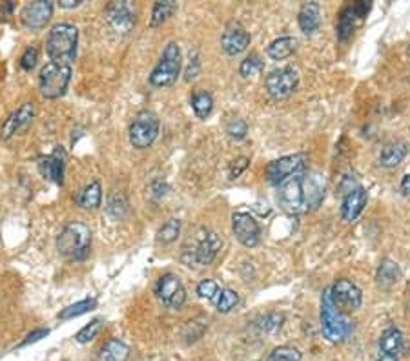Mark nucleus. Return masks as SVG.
Instances as JSON below:
<instances>
[{
	"instance_id": "1",
	"label": "nucleus",
	"mask_w": 410,
	"mask_h": 361,
	"mask_svg": "<svg viewBox=\"0 0 410 361\" xmlns=\"http://www.w3.org/2000/svg\"><path fill=\"white\" fill-rule=\"evenodd\" d=\"M325 176L319 171H299L277 188V203L286 213L299 215L316 210L325 199Z\"/></svg>"
},
{
	"instance_id": "2",
	"label": "nucleus",
	"mask_w": 410,
	"mask_h": 361,
	"mask_svg": "<svg viewBox=\"0 0 410 361\" xmlns=\"http://www.w3.org/2000/svg\"><path fill=\"white\" fill-rule=\"evenodd\" d=\"M78 29L73 24L60 22L50 29L46 38V53L51 62L69 66L77 57Z\"/></svg>"
},
{
	"instance_id": "3",
	"label": "nucleus",
	"mask_w": 410,
	"mask_h": 361,
	"mask_svg": "<svg viewBox=\"0 0 410 361\" xmlns=\"http://www.w3.org/2000/svg\"><path fill=\"white\" fill-rule=\"evenodd\" d=\"M90 246H92V230L88 225L80 221L68 222L57 237V250L69 260H84L90 254Z\"/></svg>"
},
{
	"instance_id": "4",
	"label": "nucleus",
	"mask_w": 410,
	"mask_h": 361,
	"mask_svg": "<svg viewBox=\"0 0 410 361\" xmlns=\"http://www.w3.org/2000/svg\"><path fill=\"white\" fill-rule=\"evenodd\" d=\"M319 318H321L323 336H325L330 343H341L351 336V320H348L341 311H337L336 306H334L328 288L323 292L321 296V312H319Z\"/></svg>"
},
{
	"instance_id": "5",
	"label": "nucleus",
	"mask_w": 410,
	"mask_h": 361,
	"mask_svg": "<svg viewBox=\"0 0 410 361\" xmlns=\"http://www.w3.org/2000/svg\"><path fill=\"white\" fill-rule=\"evenodd\" d=\"M181 48L177 42H170L162 51L161 60L157 62L150 75V84L155 88H164L176 83L181 73Z\"/></svg>"
},
{
	"instance_id": "6",
	"label": "nucleus",
	"mask_w": 410,
	"mask_h": 361,
	"mask_svg": "<svg viewBox=\"0 0 410 361\" xmlns=\"http://www.w3.org/2000/svg\"><path fill=\"white\" fill-rule=\"evenodd\" d=\"M71 80V68L60 66L55 62H48L38 75V88L44 99H59L68 90Z\"/></svg>"
},
{
	"instance_id": "7",
	"label": "nucleus",
	"mask_w": 410,
	"mask_h": 361,
	"mask_svg": "<svg viewBox=\"0 0 410 361\" xmlns=\"http://www.w3.org/2000/svg\"><path fill=\"white\" fill-rule=\"evenodd\" d=\"M129 143L134 148L144 150L150 148L155 143L159 135V119L153 111H139L135 119L129 125Z\"/></svg>"
},
{
	"instance_id": "8",
	"label": "nucleus",
	"mask_w": 410,
	"mask_h": 361,
	"mask_svg": "<svg viewBox=\"0 0 410 361\" xmlns=\"http://www.w3.org/2000/svg\"><path fill=\"white\" fill-rule=\"evenodd\" d=\"M328 290H330V299H332L334 306L345 316L358 311L363 303V294H361L360 287L351 279H337Z\"/></svg>"
},
{
	"instance_id": "9",
	"label": "nucleus",
	"mask_w": 410,
	"mask_h": 361,
	"mask_svg": "<svg viewBox=\"0 0 410 361\" xmlns=\"http://www.w3.org/2000/svg\"><path fill=\"white\" fill-rule=\"evenodd\" d=\"M297 84H299V73L292 66L270 71L264 79V88H267L268 95L277 101L290 97L297 88Z\"/></svg>"
},
{
	"instance_id": "10",
	"label": "nucleus",
	"mask_w": 410,
	"mask_h": 361,
	"mask_svg": "<svg viewBox=\"0 0 410 361\" xmlns=\"http://www.w3.org/2000/svg\"><path fill=\"white\" fill-rule=\"evenodd\" d=\"M155 294L162 305L171 309V311H179L186 301V288L176 274L161 276L157 281Z\"/></svg>"
},
{
	"instance_id": "11",
	"label": "nucleus",
	"mask_w": 410,
	"mask_h": 361,
	"mask_svg": "<svg viewBox=\"0 0 410 361\" xmlns=\"http://www.w3.org/2000/svg\"><path fill=\"white\" fill-rule=\"evenodd\" d=\"M304 157L303 153H294V155H285V157L277 159V161L270 162L264 171V177L270 185L279 186L281 183H285L288 177L299 174L304 168Z\"/></svg>"
},
{
	"instance_id": "12",
	"label": "nucleus",
	"mask_w": 410,
	"mask_h": 361,
	"mask_svg": "<svg viewBox=\"0 0 410 361\" xmlns=\"http://www.w3.org/2000/svg\"><path fill=\"white\" fill-rule=\"evenodd\" d=\"M232 230H234L235 239L246 248H254L261 241V227L254 215H250L248 212H235L232 215Z\"/></svg>"
},
{
	"instance_id": "13",
	"label": "nucleus",
	"mask_w": 410,
	"mask_h": 361,
	"mask_svg": "<svg viewBox=\"0 0 410 361\" xmlns=\"http://www.w3.org/2000/svg\"><path fill=\"white\" fill-rule=\"evenodd\" d=\"M51 17H53V2H50V0L29 2L20 11V22H22L24 28L31 29V31L46 28Z\"/></svg>"
},
{
	"instance_id": "14",
	"label": "nucleus",
	"mask_w": 410,
	"mask_h": 361,
	"mask_svg": "<svg viewBox=\"0 0 410 361\" xmlns=\"http://www.w3.org/2000/svg\"><path fill=\"white\" fill-rule=\"evenodd\" d=\"M222 248V239L219 237V234L215 232H206L199 243L195 245L194 252L190 250V260L186 263L192 267V263L195 264H203V267H208L215 261L217 254L221 252Z\"/></svg>"
},
{
	"instance_id": "15",
	"label": "nucleus",
	"mask_w": 410,
	"mask_h": 361,
	"mask_svg": "<svg viewBox=\"0 0 410 361\" xmlns=\"http://www.w3.org/2000/svg\"><path fill=\"white\" fill-rule=\"evenodd\" d=\"M369 10V2H354V4L346 6L341 17H339V22H337V37H339V41H346V38L351 37L354 29L363 22Z\"/></svg>"
},
{
	"instance_id": "16",
	"label": "nucleus",
	"mask_w": 410,
	"mask_h": 361,
	"mask_svg": "<svg viewBox=\"0 0 410 361\" xmlns=\"http://www.w3.org/2000/svg\"><path fill=\"white\" fill-rule=\"evenodd\" d=\"M221 46L228 55H239L250 46V33L239 22H230L222 31Z\"/></svg>"
},
{
	"instance_id": "17",
	"label": "nucleus",
	"mask_w": 410,
	"mask_h": 361,
	"mask_svg": "<svg viewBox=\"0 0 410 361\" xmlns=\"http://www.w3.org/2000/svg\"><path fill=\"white\" fill-rule=\"evenodd\" d=\"M33 117H35V106L33 102H24L22 106L17 111H13L8 119L4 120V125L0 128V137L2 139H11L15 134H19L20 130L28 128L31 125Z\"/></svg>"
},
{
	"instance_id": "18",
	"label": "nucleus",
	"mask_w": 410,
	"mask_h": 361,
	"mask_svg": "<svg viewBox=\"0 0 410 361\" xmlns=\"http://www.w3.org/2000/svg\"><path fill=\"white\" fill-rule=\"evenodd\" d=\"M106 20L119 33H129L135 26V13L128 2H111L106 6Z\"/></svg>"
},
{
	"instance_id": "19",
	"label": "nucleus",
	"mask_w": 410,
	"mask_h": 361,
	"mask_svg": "<svg viewBox=\"0 0 410 361\" xmlns=\"http://www.w3.org/2000/svg\"><path fill=\"white\" fill-rule=\"evenodd\" d=\"M367 201H369V194H367L363 186L351 188L341 203V218L348 222L355 221L365 210V206H367Z\"/></svg>"
},
{
	"instance_id": "20",
	"label": "nucleus",
	"mask_w": 410,
	"mask_h": 361,
	"mask_svg": "<svg viewBox=\"0 0 410 361\" xmlns=\"http://www.w3.org/2000/svg\"><path fill=\"white\" fill-rule=\"evenodd\" d=\"M38 171L42 177L48 180H53L55 185H62L64 183V155L59 157V150L53 155H46V157L38 159Z\"/></svg>"
},
{
	"instance_id": "21",
	"label": "nucleus",
	"mask_w": 410,
	"mask_h": 361,
	"mask_svg": "<svg viewBox=\"0 0 410 361\" xmlns=\"http://www.w3.org/2000/svg\"><path fill=\"white\" fill-rule=\"evenodd\" d=\"M403 351V334L396 327H388L383 330L381 338H379V356H387L397 360Z\"/></svg>"
},
{
	"instance_id": "22",
	"label": "nucleus",
	"mask_w": 410,
	"mask_h": 361,
	"mask_svg": "<svg viewBox=\"0 0 410 361\" xmlns=\"http://www.w3.org/2000/svg\"><path fill=\"white\" fill-rule=\"evenodd\" d=\"M297 22L304 35H312L318 31L319 24H321V8L318 2H304L297 13Z\"/></svg>"
},
{
	"instance_id": "23",
	"label": "nucleus",
	"mask_w": 410,
	"mask_h": 361,
	"mask_svg": "<svg viewBox=\"0 0 410 361\" xmlns=\"http://www.w3.org/2000/svg\"><path fill=\"white\" fill-rule=\"evenodd\" d=\"M102 201V188L99 180H92L90 185H86L83 190L78 192V195L75 197V203L80 206V208L86 210H95L101 206Z\"/></svg>"
},
{
	"instance_id": "24",
	"label": "nucleus",
	"mask_w": 410,
	"mask_h": 361,
	"mask_svg": "<svg viewBox=\"0 0 410 361\" xmlns=\"http://www.w3.org/2000/svg\"><path fill=\"white\" fill-rule=\"evenodd\" d=\"M407 144L396 141V143H388L383 146L381 153H379V164L385 168L397 167L403 159L407 157Z\"/></svg>"
},
{
	"instance_id": "25",
	"label": "nucleus",
	"mask_w": 410,
	"mask_h": 361,
	"mask_svg": "<svg viewBox=\"0 0 410 361\" xmlns=\"http://www.w3.org/2000/svg\"><path fill=\"white\" fill-rule=\"evenodd\" d=\"M297 50V38L294 37H279L268 44L267 53L272 60H285Z\"/></svg>"
},
{
	"instance_id": "26",
	"label": "nucleus",
	"mask_w": 410,
	"mask_h": 361,
	"mask_svg": "<svg viewBox=\"0 0 410 361\" xmlns=\"http://www.w3.org/2000/svg\"><path fill=\"white\" fill-rule=\"evenodd\" d=\"M129 358V347L117 338L108 339L101 348V361H126Z\"/></svg>"
},
{
	"instance_id": "27",
	"label": "nucleus",
	"mask_w": 410,
	"mask_h": 361,
	"mask_svg": "<svg viewBox=\"0 0 410 361\" xmlns=\"http://www.w3.org/2000/svg\"><path fill=\"white\" fill-rule=\"evenodd\" d=\"M400 278H401V270L394 261L385 260L381 264H379L376 281H378V285L381 288H385V290H387V288H392L397 281H400Z\"/></svg>"
},
{
	"instance_id": "28",
	"label": "nucleus",
	"mask_w": 410,
	"mask_h": 361,
	"mask_svg": "<svg viewBox=\"0 0 410 361\" xmlns=\"http://www.w3.org/2000/svg\"><path fill=\"white\" fill-rule=\"evenodd\" d=\"M177 11V2L174 0H161V2H155L152 10V19H150V26L157 28L161 26L162 22H167L171 15Z\"/></svg>"
},
{
	"instance_id": "29",
	"label": "nucleus",
	"mask_w": 410,
	"mask_h": 361,
	"mask_svg": "<svg viewBox=\"0 0 410 361\" xmlns=\"http://www.w3.org/2000/svg\"><path fill=\"white\" fill-rule=\"evenodd\" d=\"M192 110L197 119H206L213 110V97L204 90H199L192 95Z\"/></svg>"
},
{
	"instance_id": "30",
	"label": "nucleus",
	"mask_w": 410,
	"mask_h": 361,
	"mask_svg": "<svg viewBox=\"0 0 410 361\" xmlns=\"http://www.w3.org/2000/svg\"><path fill=\"white\" fill-rule=\"evenodd\" d=\"M237 303H239V294L232 290V288H221V292H219V296L215 299L217 311L221 312V314H228L230 311H234Z\"/></svg>"
},
{
	"instance_id": "31",
	"label": "nucleus",
	"mask_w": 410,
	"mask_h": 361,
	"mask_svg": "<svg viewBox=\"0 0 410 361\" xmlns=\"http://www.w3.org/2000/svg\"><path fill=\"white\" fill-rule=\"evenodd\" d=\"M95 306H97V299L78 301V303H75V305L66 306L64 311L59 314V318L60 320H73V318H78V316H83L86 314V312L93 311Z\"/></svg>"
},
{
	"instance_id": "32",
	"label": "nucleus",
	"mask_w": 410,
	"mask_h": 361,
	"mask_svg": "<svg viewBox=\"0 0 410 361\" xmlns=\"http://www.w3.org/2000/svg\"><path fill=\"white\" fill-rule=\"evenodd\" d=\"M263 60H261V57L257 55V53H252V55H248L246 59L241 62L239 66V73L241 77H244V79H250V77H255V75H259L261 71H263Z\"/></svg>"
},
{
	"instance_id": "33",
	"label": "nucleus",
	"mask_w": 410,
	"mask_h": 361,
	"mask_svg": "<svg viewBox=\"0 0 410 361\" xmlns=\"http://www.w3.org/2000/svg\"><path fill=\"white\" fill-rule=\"evenodd\" d=\"M181 234V221L179 219H168L159 232H157V239L161 243H174Z\"/></svg>"
},
{
	"instance_id": "34",
	"label": "nucleus",
	"mask_w": 410,
	"mask_h": 361,
	"mask_svg": "<svg viewBox=\"0 0 410 361\" xmlns=\"http://www.w3.org/2000/svg\"><path fill=\"white\" fill-rule=\"evenodd\" d=\"M106 210L113 219H122L128 213V201L122 194H113L108 199Z\"/></svg>"
},
{
	"instance_id": "35",
	"label": "nucleus",
	"mask_w": 410,
	"mask_h": 361,
	"mask_svg": "<svg viewBox=\"0 0 410 361\" xmlns=\"http://www.w3.org/2000/svg\"><path fill=\"white\" fill-rule=\"evenodd\" d=\"M301 352L295 347L290 345H283V347H277L270 352V356L267 358V361H301Z\"/></svg>"
},
{
	"instance_id": "36",
	"label": "nucleus",
	"mask_w": 410,
	"mask_h": 361,
	"mask_svg": "<svg viewBox=\"0 0 410 361\" xmlns=\"http://www.w3.org/2000/svg\"><path fill=\"white\" fill-rule=\"evenodd\" d=\"M102 329V320H93L90 321V325H86L84 329H80L77 332V336H75V339H77L78 343H90L92 339H95V336H97L99 332H101Z\"/></svg>"
},
{
	"instance_id": "37",
	"label": "nucleus",
	"mask_w": 410,
	"mask_h": 361,
	"mask_svg": "<svg viewBox=\"0 0 410 361\" xmlns=\"http://www.w3.org/2000/svg\"><path fill=\"white\" fill-rule=\"evenodd\" d=\"M219 292H221V288H219V285H217L213 279H203V281L197 285L199 296L206 297V299L210 301H215L217 296H219Z\"/></svg>"
},
{
	"instance_id": "38",
	"label": "nucleus",
	"mask_w": 410,
	"mask_h": 361,
	"mask_svg": "<svg viewBox=\"0 0 410 361\" xmlns=\"http://www.w3.org/2000/svg\"><path fill=\"white\" fill-rule=\"evenodd\" d=\"M226 134H228L232 141H241L248 134V126H246L243 119H234L230 120V125L226 128Z\"/></svg>"
},
{
	"instance_id": "39",
	"label": "nucleus",
	"mask_w": 410,
	"mask_h": 361,
	"mask_svg": "<svg viewBox=\"0 0 410 361\" xmlns=\"http://www.w3.org/2000/svg\"><path fill=\"white\" fill-rule=\"evenodd\" d=\"M37 59H38L37 48H28V50L24 51V55L20 57V68L26 71L33 70V68H35V64H37Z\"/></svg>"
},
{
	"instance_id": "40",
	"label": "nucleus",
	"mask_w": 410,
	"mask_h": 361,
	"mask_svg": "<svg viewBox=\"0 0 410 361\" xmlns=\"http://www.w3.org/2000/svg\"><path fill=\"white\" fill-rule=\"evenodd\" d=\"M250 164V159L248 157H239V159H235L234 162H232V167H230V179H237V177L243 174L246 168H248Z\"/></svg>"
},
{
	"instance_id": "41",
	"label": "nucleus",
	"mask_w": 410,
	"mask_h": 361,
	"mask_svg": "<svg viewBox=\"0 0 410 361\" xmlns=\"http://www.w3.org/2000/svg\"><path fill=\"white\" fill-rule=\"evenodd\" d=\"M48 334H50V330H48V329L35 330V332H31V334H28V336H26V339H24V341L20 343V347H26V345H29V343L41 341L42 338H46Z\"/></svg>"
},
{
	"instance_id": "42",
	"label": "nucleus",
	"mask_w": 410,
	"mask_h": 361,
	"mask_svg": "<svg viewBox=\"0 0 410 361\" xmlns=\"http://www.w3.org/2000/svg\"><path fill=\"white\" fill-rule=\"evenodd\" d=\"M199 73V59L194 57V59H190V66L188 70H186V80H192L194 77H197Z\"/></svg>"
},
{
	"instance_id": "43",
	"label": "nucleus",
	"mask_w": 410,
	"mask_h": 361,
	"mask_svg": "<svg viewBox=\"0 0 410 361\" xmlns=\"http://www.w3.org/2000/svg\"><path fill=\"white\" fill-rule=\"evenodd\" d=\"M80 4H83V0H60L59 2L60 8H64V10H73V8H78Z\"/></svg>"
},
{
	"instance_id": "44",
	"label": "nucleus",
	"mask_w": 410,
	"mask_h": 361,
	"mask_svg": "<svg viewBox=\"0 0 410 361\" xmlns=\"http://www.w3.org/2000/svg\"><path fill=\"white\" fill-rule=\"evenodd\" d=\"M400 190L403 195H410V174H407V176L401 179Z\"/></svg>"
},
{
	"instance_id": "45",
	"label": "nucleus",
	"mask_w": 410,
	"mask_h": 361,
	"mask_svg": "<svg viewBox=\"0 0 410 361\" xmlns=\"http://www.w3.org/2000/svg\"><path fill=\"white\" fill-rule=\"evenodd\" d=\"M376 361H397V360H394V358H387V356H378L376 358Z\"/></svg>"
}]
</instances>
